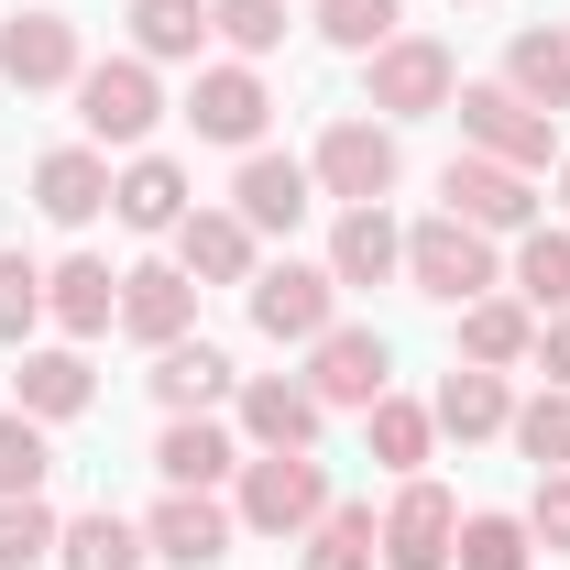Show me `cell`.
<instances>
[{
	"label": "cell",
	"instance_id": "7c38bea8",
	"mask_svg": "<svg viewBox=\"0 0 570 570\" xmlns=\"http://www.w3.org/2000/svg\"><path fill=\"white\" fill-rule=\"evenodd\" d=\"M384 373H395L384 330H330V341H307V395H318V406H373Z\"/></svg>",
	"mask_w": 570,
	"mask_h": 570
},
{
	"label": "cell",
	"instance_id": "484cf974",
	"mask_svg": "<svg viewBox=\"0 0 570 570\" xmlns=\"http://www.w3.org/2000/svg\"><path fill=\"white\" fill-rule=\"evenodd\" d=\"M110 209L132 219V230H176L187 219V176L165 154H132V176H110Z\"/></svg>",
	"mask_w": 570,
	"mask_h": 570
},
{
	"label": "cell",
	"instance_id": "cb8c5ba5",
	"mask_svg": "<svg viewBox=\"0 0 570 570\" xmlns=\"http://www.w3.org/2000/svg\"><path fill=\"white\" fill-rule=\"evenodd\" d=\"M504 88H515L527 110H549V121L570 110V33H560V22H549V33H515V45H504Z\"/></svg>",
	"mask_w": 570,
	"mask_h": 570
},
{
	"label": "cell",
	"instance_id": "74e56055",
	"mask_svg": "<svg viewBox=\"0 0 570 570\" xmlns=\"http://www.w3.org/2000/svg\"><path fill=\"white\" fill-rule=\"evenodd\" d=\"M209 33L242 45V56H275L285 45V0H209Z\"/></svg>",
	"mask_w": 570,
	"mask_h": 570
},
{
	"label": "cell",
	"instance_id": "1f68e13d",
	"mask_svg": "<svg viewBox=\"0 0 570 570\" xmlns=\"http://www.w3.org/2000/svg\"><path fill=\"white\" fill-rule=\"evenodd\" d=\"M362 428H373V461H384V472H417L428 439H439V417H428V406H406V395H373V406H362Z\"/></svg>",
	"mask_w": 570,
	"mask_h": 570
},
{
	"label": "cell",
	"instance_id": "4fadbf2b",
	"mask_svg": "<svg viewBox=\"0 0 570 570\" xmlns=\"http://www.w3.org/2000/svg\"><path fill=\"white\" fill-rule=\"evenodd\" d=\"M187 318H198V275H187V264H132V275H121V330H132V341L165 352V341H187Z\"/></svg>",
	"mask_w": 570,
	"mask_h": 570
},
{
	"label": "cell",
	"instance_id": "d6a6232c",
	"mask_svg": "<svg viewBox=\"0 0 570 570\" xmlns=\"http://www.w3.org/2000/svg\"><path fill=\"white\" fill-rule=\"evenodd\" d=\"M527 560H538L527 515H461V549H450V570H527Z\"/></svg>",
	"mask_w": 570,
	"mask_h": 570
},
{
	"label": "cell",
	"instance_id": "5b68a950",
	"mask_svg": "<svg viewBox=\"0 0 570 570\" xmlns=\"http://www.w3.org/2000/svg\"><path fill=\"white\" fill-rule=\"evenodd\" d=\"M253 330H264V341H330V330H341V275H330V264H275V275H253Z\"/></svg>",
	"mask_w": 570,
	"mask_h": 570
},
{
	"label": "cell",
	"instance_id": "9a60e30c",
	"mask_svg": "<svg viewBox=\"0 0 570 570\" xmlns=\"http://www.w3.org/2000/svg\"><path fill=\"white\" fill-rule=\"evenodd\" d=\"M318 417H330V406H318L296 373H253V384H242V439H253V450H307Z\"/></svg>",
	"mask_w": 570,
	"mask_h": 570
},
{
	"label": "cell",
	"instance_id": "8fae6325",
	"mask_svg": "<svg viewBox=\"0 0 570 570\" xmlns=\"http://www.w3.org/2000/svg\"><path fill=\"white\" fill-rule=\"evenodd\" d=\"M77 67H88V56H77L67 11H11V22H0V77H11V88H77Z\"/></svg>",
	"mask_w": 570,
	"mask_h": 570
},
{
	"label": "cell",
	"instance_id": "d590c367",
	"mask_svg": "<svg viewBox=\"0 0 570 570\" xmlns=\"http://www.w3.org/2000/svg\"><path fill=\"white\" fill-rule=\"evenodd\" d=\"M45 472H56V450H45V417H0V494H45Z\"/></svg>",
	"mask_w": 570,
	"mask_h": 570
},
{
	"label": "cell",
	"instance_id": "ab89813d",
	"mask_svg": "<svg viewBox=\"0 0 570 570\" xmlns=\"http://www.w3.org/2000/svg\"><path fill=\"white\" fill-rule=\"evenodd\" d=\"M527 538L570 549V472H538V504H527Z\"/></svg>",
	"mask_w": 570,
	"mask_h": 570
},
{
	"label": "cell",
	"instance_id": "7a4b0ae2",
	"mask_svg": "<svg viewBox=\"0 0 570 570\" xmlns=\"http://www.w3.org/2000/svg\"><path fill=\"white\" fill-rule=\"evenodd\" d=\"M406 275H417V296H439V307H472V296H494V230H472V219H417L406 230Z\"/></svg>",
	"mask_w": 570,
	"mask_h": 570
},
{
	"label": "cell",
	"instance_id": "83f0119b",
	"mask_svg": "<svg viewBox=\"0 0 570 570\" xmlns=\"http://www.w3.org/2000/svg\"><path fill=\"white\" fill-rule=\"evenodd\" d=\"M373 560H384V515L373 504H330L307 527V570H373Z\"/></svg>",
	"mask_w": 570,
	"mask_h": 570
},
{
	"label": "cell",
	"instance_id": "836d02e7",
	"mask_svg": "<svg viewBox=\"0 0 570 570\" xmlns=\"http://www.w3.org/2000/svg\"><path fill=\"white\" fill-rule=\"evenodd\" d=\"M515 450H527V461H538V472H570V384H549V395H527V406H515Z\"/></svg>",
	"mask_w": 570,
	"mask_h": 570
},
{
	"label": "cell",
	"instance_id": "2e32d148",
	"mask_svg": "<svg viewBox=\"0 0 570 570\" xmlns=\"http://www.w3.org/2000/svg\"><path fill=\"white\" fill-rule=\"evenodd\" d=\"M45 318H56L67 341H99V330L121 318V275H110L99 253H67V264L45 275Z\"/></svg>",
	"mask_w": 570,
	"mask_h": 570
},
{
	"label": "cell",
	"instance_id": "4dcf8cb0",
	"mask_svg": "<svg viewBox=\"0 0 570 570\" xmlns=\"http://www.w3.org/2000/svg\"><path fill=\"white\" fill-rule=\"evenodd\" d=\"M132 45H142V67L198 56L209 45V0H132Z\"/></svg>",
	"mask_w": 570,
	"mask_h": 570
},
{
	"label": "cell",
	"instance_id": "7402d4cb",
	"mask_svg": "<svg viewBox=\"0 0 570 570\" xmlns=\"http://www.w3.org/2000/svg\"><path fill=\"white\" fill-rule=\"evenodd\" d=\"M461 352L483 362V373L527 362L538 352V307H527V296H472V307H461Z\"/></svg>",
	"mask_w": 570,
	"mask_h": 570
},
{
	"label": "cell",
	"instance_id": "f1b7e54d",
	"mask_svg": "<svg viewBox=\"0 0 570 570\" xmlns=\"http://www.w3.org/2000/svg\"><path fill=\"white\" fill-rule=\"evenodd\" d=\"M428 417L450 428V439H494V428L515 417V406H504V373H483V362H472V373H450V384H439V406H428Z\"/></svg>",
	"mask_w": 570,
	"mask_h": 570
},
{
	"label": "cell",
	"instance_id": "44dd1931",
	"mask_svg": "<svg viewBox=\"0 0 570 570\" xmlns=\"http://www.w3.org/2000/svg\"><path fill=\"white\" fill-rule=\"evenodd\" d=\"M176 264L209 285H242L253 275V230H242V209H187L176 219Z\"/></svg>",
	"mask_w": 570,
	"mask_h": 570
},
{
	"label": "cell",
	"instance_id": "5bb4252c",
	"mask_svg": "<svg viewBox=\"0 0 570 570\" xmlns=\"http://www.w3.org/2000/svg\"><path fill=\"white\" fill-rule=\"evenodd\" d=\"M264 110H275V99H264L253 67H198V88H187V121H198L209 142H242V154L264 142Z\"/></svg>",
	"mask_w": 570,
	"mask_h": 570
},
{
	"label": "cell",
	"instance_id": "3957f363",
	"mask_svg": "<svg viewBox=\"0 0 570 570\" xmlns=\"http://www.w3.org/2000/svg\"><path fill=\"white\" fill-rule=\"evenodd\" d=\"M450 110H461V132H472V154H494V165H549V142H560V121L549 110H527L504 77H483V88H450Z\"/></svg>",
	"mask_w": 570,
	"mask_h": 570
},
{
	"label": "cell",
	"instance_id": "6da1fadb",
	"mask_svg": "<svg viewBox=\"0 0 570 570\" xmlns=\"http://www.w3.org/2000/svg\"><path fill=\"white\" fill-rule=\"evenodd\" d=\"M253 538H307L318 515H330V472L307 461V450H264V461H242V504H230Z\"/></svg>",
	"mask_w": 570,
	"mask_h": 570
},
{
	"label": "cell",
	"instance_id": "d4e9b609",
	"mask_svg": "<svg viewBox=\"0 0 570 570\" xmlns=\"http://www.w3.org/2000/svg\"><path fill=\"white\" fill-rule=\"evenodd\" d=\"M88 395H99V384H88V362L77 352H22V373H11V406H22V417H77V406H88Z\"/></svg>",
	"mask_w": 570,
	"mask_h": 570
},
{
	"label": "cell",
	"instance_id": "8992f818",
	"mask_svg": "<svg viewBox=\"0 0 570 570\" xmlns=\"http://www.w3.org/2000/svg\"><path fill=\"white\" fill-rule=\"evenodd\" d=\"M450 45H428V33H395V45H373V110L384 121H417V110H450Z\"/></svg>",
	"mask_w": 570,
	"mask_h": 570
},
{
	"label": "cell",
	"instance_id": "8d00e7d4",
	"mask_svg": "<svg viewBox=\"0 0 570 570\" xmlns=\"http://www.w3.org/2000/svg\"><path fill=\"white\" fill-rule=\"evenodd\" d=\"M318 33L341 56H373V45H395V0H318Z\"/></svg>",
	"mask_w": 570,
	"mask_h": 570
},
{
	"label": "cell",
	"instance_id": "4316f807",
	"mask_svg": "<svg viewBox=\"0 0 570 570\" xmlns=\"http://www.w3.org/2000/svg\"><path fill=\"white\" fill-rule=\"evenodd\" d=\"M154 560V549H142V527L132 515H110V504H99V515H77L67 538H56V570H142Z\"/></svg>",
	"mask_w": 570,
	"mask_h": 570
},
{
	"label": "cell",
	"instance_id": "e0dca14e",
	"mask_svg": "<svg viewBox=\"0 0 570 570\" xmlns=\"http://www.w3.org/2000/svg\"><path fill=\"white\" fill-rule=\"evenodd\" d=\"M307 187H318V176H307L296 154H264V142H253V154H242V187H230V198H242V230H296V219H307Z\"/></svg>",
	"mask_w": 570,
	"mask_h": 570
},
{
	"label": "cell",
	"instance_id": "277c9868",
	"mask_svg": "<svg viewBox=\"0 0 570 570\" xmlns=\"http://www.w3.org/2000/svg\"><path fill=\"white\" fill-rule=\"evenodd\" d=\"M77 121H88L99 142H142L154 121H165L154 67H142V56H99V67H77Z\"/></svg>",
	"mask_w": 570,
	"mask_h": 570
},
{
	"label": "cell",
	"instance_id": "52a82bcc",
	"mask_svg": "<svg viewBox=\"0 0 570 570\" xmlns=\"http://www.w3.org/2000/svg\"><path fill=\"white\" fill-rule=\"evenodd\" d=\"M307 176H318L341 209H373V198L395 187V132H384V121H330L318 154H307Z\"/></svg>",
	"mask_w": 570,
	"mask_h": 570
},
{
	"label": "cell",
	"instance_id": "ac0fdd59",
	"mask_svg": "<svg viewBox=\"0 0 570 570\" xmlns=\"http://www.w3.org/2000/svg\"><path fill=\"white\" fill-rule=\"evenodd\" d=\"M154 472H165L176 494H219V483L242 472V450H230V428H209V417H176L165 439H154Z\"/></svg>",
	"mask_w": 570,
	"mask_h": 570
},
{
	"label": "cell",
	"instance_id": "ffe728a7",
	"mask_svg": "<svg viewBox=\"0 0 570 570\" xmlns=\"http://www.w3.org/2000/svg\"><path fill=\"white\" fill-rule=\"evenodd\" d=\"M330 275H341V285L406 275V230L384 219V198H373V209H341V230H330Z\"/></svg>",
	"mask_w": 570,
	"mask_h": 570
},
{
	"label": "cell",
	"instance_id": "e575fe53",
	"mask_svg": "<svg viewBox=\"0 0 570 570\" xmlns=\"http://www.w3.org/2000/svg\"><path fill=\"white\" fill-rule=\"evenodd\" d=\"M56 504L45 494H0V570H33V560H56Z\"/></svg>",
	"mask_w": 570,
	"mask_h": 570
},
{
	"label": "cell",
	"instance_id": "603a6c76",
	"mask_svg": "<svg viewBox=\"0 0 570 570\" xmlns=\"http://www.w3.org/2000/svg\"><path fill=\"white\" fill-rule=\"evenodd\" d=\"M154 395H165L176 417H209L219 395H230V352H209V341H165V352H154Z\"/></svg>",
	"mask_w": 570,
	"mask_h": 570
},
{
	"label": "cell",
	"instance_id": "f546056e",
	"mask_svg": "<svg viewBox=\"0 0 570 570\" xmlns=\"http://www.w3.org/2000/svg\"><path fill=\"white\" fill-rule=\"evenodd\" d=\"M515 296H527L538 318L570 307V230H515Z\"/></svg>",
	"mask_w": 570,
	"mask_h": 570
},
{
	"label": "cell",
	"instance_id": "f35d334b",
	"mask_svg": "<svg viewBox=\"0 0 570 570\" xmlns=\"http://www.w3.org/2000/svg\"><path fill=\"white\" fill-rule=\"evenodd\" d=\"M45 318V275H33V253H0V341H22Z\"/></svg>",
	"mask_w": 570,
	"mask_h": 570
},
{
	"label": "cell",
	"instance_id": "30bf717a",
	"mask_svg": "<svg viewBox=\"0 0 570 570\" xmlns=\"http://www.w3.org/2000/svg\"><path fill=\"white\" fill-rule=\"evenodd\" d=\"M230 538H242V515H230L219 494H165L154 515H142V549H154V560H176V570L230 560Z\"/></svg>",
	"mask_w": 570,
	"mask_h": 570
},
{
	"label": "cell",
	"instance_id": "b9f144b4",
	"mask_svg": "<svg viewBox=\"0 0 570 570\" xmlns=\"http://www.w3.org/2000/svg\"><path fill=\"white\" fill-rule=\"evenodd\" d=\"M560 198H570V165H560Z\"/></svg>",
	"mask_w": 570,
	"mask_h": 570
},
{
	"label": "cell",
	"instance_id": "9c48e42d",
	"mask_svg": "<svg viewBox=\"0 0 570 570\" xmlns=\"http://www.w3.org/2000/svg\"><path fill=\"white\" fill-rule=\"evenodd\" d=\"M439 198H450V219H472V230H538L527 176H515V165H494V154H450Z\"/></svg>",
	"mask_w": 570,
	"mask_h": 570
},
{
	"label": "cell",
	"instance_id": "d6986e66",
	"mask_svg": "<svg viewBox=\"0 0 570 570\" xmlns=\"http://www.w3.org/2000/svg\"><path fill=\"white\" fill-rule=\"evenodd\" d=\"M33 209L45 219H99L110 209V165H99V154H88V142H56V154H45V165H33Z\"/></svg>",
	"mask_w": 570,
	"mask_h": 570
},
{
	"label": "cell",
	"instance_id": "ba28073f",
	"mask_svg": "<svg viewBox=\"0 0 570 570\" xmlns=\"http://www.w3.org/2000/svg\"><path fill=\"white\" fill-rule=\"evenodd\" d=\"M450 549H461V504L406 472V494L384 504V570H450Z\"/></svg>",
	"mask_w": 570,
	"mask_h": 570
},
{
	"label": "cell",
	"instance_id": "60d3db41",
	"mask_svg": "<svg viewBox=\"0 0 570 570\" xmlns=\"http://www.w3.org/2000/svg\"><path fill=\"white\" fill-rule=\"evenodd\" d=\"M538 362H549V384H570V307H560V318H538Z\"/></svg>",
	"mask_w": 570,
	"mask_h": 570
}]
</instances>
